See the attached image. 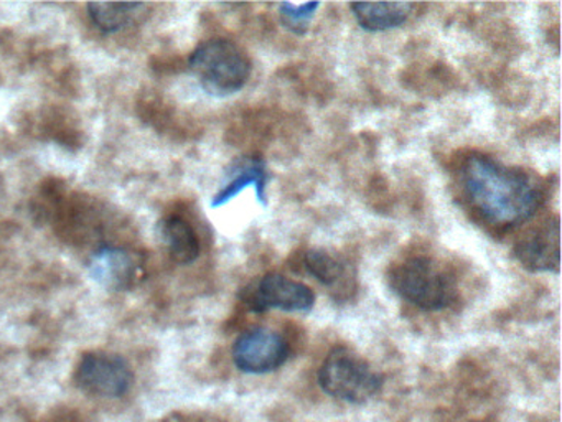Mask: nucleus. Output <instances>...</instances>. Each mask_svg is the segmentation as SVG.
Instances as JSON below:
<instances>
[{"mask_svg": "<svg viewBox=\"0 0 562 422\" xmlns=\"http://www.w3.org/2000/svg\"><path fill=\"white\" fill-rule=\"evenodd\" d=\"M515 256L531 273H552L559 269V220L522 237L515 246Z\"/></svg>", "mask_w": 562, "mask_h": 422, "instance_id": "obj_9", "label": "nucleus"}, {"mask_svg": "<svg viewBox=\"0 0 562 422\" xmlns=\"http://www.w3.org/2000/svg\"><path fill=\"white\" fill-rule=\"evenodd\" d=\"M462 184L476 213L495 226H513L529 220L542 200L538 185L529 175L486 155L467 158Z\"/></svg>", "mask_w": 562, "mask_h": 422, "instance_id": "obj_1", "label": "nucleus"}, {"mask_svg": "<svg viewBox=\"0 0 562 422\" xmlns=\"http://www.w3.org/2000/svg\"><path fill=\"white\" fill-rule=\"evenodd\" d=\"M90 274L100 286L110 290H127L136 286L140 266L134 254L121 247H103L90 260Z\"/></svg>", "mask_w": 562, "mask_h": 422, "instance_id": "obj_8", "label": "nucleus"}, {"mask_svg": "<svg viewBox=\"0 0 562 422\" xmlns=\"http://www.w3.org/2000/svg\"><path fill=\"white\" fill-rule=\"evenodd\" d=\"M318 7H321L318 2L279 3V16H281L282 25L294 35H305Z\"/></svg>", "mask_w": 562, "mask_h": 422, "instance_id": "obj_15", "label": "nucleus"}, {"mask_svg": "<svg viewBox=\"0 0 562 422\" xmlns=\"http://www.w3.org/2000/svg\"><path fill=\"white\" fill-rule=\"evenodd\" d=\"M413 7L409 2L351 3L358 25L367 32L397 29L406 22Z\"/></svg>", "mask_w": 562, "mask_h": 422, "instance_id": "obj_12", "label": "nucleus"}, {"mask_svg": "<svg viewBox=\"0 0 562 422\" xmlns=\"http://www.w3.org/2000/svg\"><path fill=\"white\" fill-rule=\"evenodd\" d=\"M255 187L256 197L262 204H268V168L262 158H241L233 165V174L222 190L213 197L212 207L220 208L238 197L245 188Z\"/></svg>", "mask_w": 562, "mask_h": 422, "instance_id": "obj_10", "label": "nucleus"}, {"mask_svg": "<svg viewBox=\"0 0 562 422\" xmlns=\"http://www.w3.org/2000/svg\"><path fill=\"white\" fill-rule=\"evenodd\" d=\"M302 266L322 286L328 287L335 292L351 289L353 274H351L350 263L331 251L322 249V247H312V249L305 251Z\"/></svg>", "mask_w": 562, "mask_h": 422, "instance_id": "obj_11", "label": "nucleus"}, {"mask_svg": "<svg viewBox=\"0 0 562 422\" xmlns=\"http://www.w3.org/2000/svg\"><path fill=\"white\" fill-rule=\"evenodd\" d=\"M143 9H146V3L94 2L88 5L94 25L106 33L126 29Z\"/></svg>", "mask_w": 562, "mask_h": 422, "instance_id": "obj_14", "label": "nucleus"}, {"mask_svg": "<svg viewBox=\"0 0 562 422\" xmlns=\"http://www.w3.org/2000/svg\"><path fill=\"white\" fill-rule=\"evenodd\" d=\"M190 69L209 95L225 98L241 91L251 75V63L229 40L202 43L190 58Z\"/></svg>", "mask_w": 562, "mask_h": 422, "instance_id": "obj_3", "label": "nucleus"}, {"mask_svg": "<svg viewBox=\"0 0 562 422\" xmlns=\"http://www.w3.org/2000/svg\"><path fill=\"white\" fill-rule=\"evenodd\" d=\"M159 231L170 256L177 263L190 264L200 256L199 236L183 218L167 216L160 221Z\"/></svg>", "mask_w": 562, "mask_h": 422, "instance_id": "obj_13", "label": "nucleus"}, {"mask_svg": "<svg viewBox=\"0 0 562 422\" xmlns=\"http://www.w3.org/2000/svg\"><path fill=\"white\" fill-rule=\"evenodd\" d=\"M134 375L130 363L111 353H90L77 369V382L83 391L100 398H120L133 386Z\"/></svg>", "mask_w": 562, "mask_h": 422, "instance_id": "obj_6", "label": "nucleus"}, {"mask_svg": "<svg viewBox=\"0 0 562 422\" xmlns=\"http://www.w3.org/2000/svg\"><path fill=\"white\" fill-rule=\"evenodd\" d=\"M394 293L423 310H442L456 299L452 274L429 257L414 256L396 264L387 274Z\"/></svg>", "mask_w": 562, "mask_h": 422, "instance_id": "obj_2", "label": "nucleus"}, {"mask_svg": "<svg viewBox=\"0 0 562 422\" xmlns=\"http://www.w3.org/2000/svg\"><path fill=\"white\" fill-rule=\"evenodd\" d=\"M288 355V343L282 335L262 326L243 333L233 346V362L241 371L251 375H262L281 368Z\"/></svg>", "mask_w": 562, "mask_h": 422, "instance_id": "obj_7", "label": "nucleus"}, {"mask_svg": "<svg viewBox=\"0 0 562 422\" xmlns=\"http://www.w3.org/2000/svg\"><path fill=\"white\" fill-rule=\"evenodd\" d=\"M318 385L331 398L363 404L380 391L383 376L374 371L370 363L353 349L337 346L322 363Z\"/></svg>", "mask_w": 562, "mask_h": 422, "instance_id": "obj_4", "label": "nucleus"}, {"mask_svg": "<svg viewBox=\"0 0 562 422\" xmlns=\"http://www.w3.org/2000/svg\"><path fill=\"white\" fill-rule=\"evenodd\" d=\"M243 300L252 312L278 309L284 312H308L315 296L311 287L282 274H266L261 280L243 292Z\"/></svg>", "mask_w": 562, "mask_h": 422, "instance_id": "obj_5", "label": "nucleus"}]
</instances>
